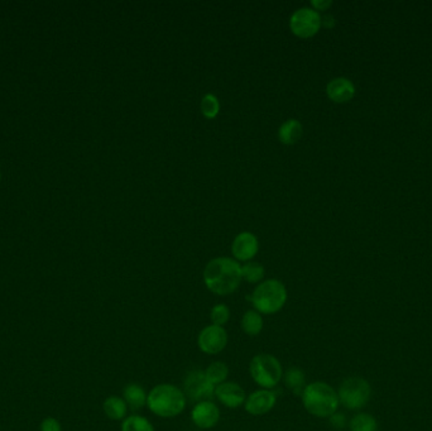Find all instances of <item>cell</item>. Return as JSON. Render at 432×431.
Masks as SVG:
<instances>
[{"instance_id":"1","label":"cell","mask_w":432,"mask_h":431,"mask_svg":"<svg viewBox=\"0 0 432 431\" xmlns=\"http://www.w3.org/2000/svg\"><path fill=\"white\" fill-rule=\"evenodd\" d=\"M242 266L229 257H217L203 269V282L213 294H233L242 282Z\"/></svg>"},{"instance_id":"2","label":"cell","mask_w":432,"mask_h":431,"mask_svg":"<svg viewBox=\"0 0 432 431\" xmlns=\"http://www.w3.org/2000/svg\"><path fill=\"white\" fill-rule=\"evenodd\" d=\"M301 397L305 410L317 418L333 416L340 404L338 392L325 382L308 383Z\"/></svg>"},{"instance_id":"3","label":"cell","mask_w":432,"mask_h":431,"mask_svg":"<svg viewBox=\"0 0 432 431\" xmlns=\"http://www.w3.org/2000/svg\"><path fill=\"white\" fill-rule=\"evenodd\" d=\"M148 409L159 418H170L182 414L186 407V395L170 383L153 387L147 397Z\"/></svg>"},{"instance_id":"4","label":"cell","mask_w":432,"mask_h":431,"mask_svg":"<svg viewBox=\"0 0 432 431\" xmlns=\"http://www.w3.org/2000/svg\"><path fill=\"white\" fill-rule=\"evenodd\" d=\"M287 297L286 286L280 280L271 278L261 282L249 296V300L258 313L273 315L281 311L287 302Z\"/></svg>"},{"instance_id":"5","label":"cell","mask_w":432,"mask_h":431,"mask_svg":"<svg viewBox=\"0 0 432 431\" xmlns=\"http://www.w3.org/2000/svg\"><path fill=\"white\" fill-rule=\"evenodd\" d=\"M249 372L257 385L263 390H272L283 377L281 362L272 354H257L250 360Z\"/></svg>"},{"instance_id":"6","label":"cell","mask_w":432,"mask_h":431,"mask_svg":"<svg viewBox=\"0 0 432 431\" xmlns=\"http://www.w3.org/2000/svg\"><path fill=\"white\" fill-rule=\"evenodd\" d=\"M372 388L367 379L361 377H349L344 379L339 387V401L347 410H360L367 405L370 399Z\"/></svg>"},{"instance_id":"7","label":"cell","mask_w":432,"mask_h":431,"mask_svg":"<svg viewBox=\"0 0 432 431\" xmlns=\"http://www.w3.org/2000/svg\"><path fill=\"white\" fill-rule=\"evenodd\" d=\"M291 31L301 38L312 37L320 31L321 15L312 8H300L289 18Z\"/></svg>"},{"instance_id":"8","label":"cell","mask_w":432,"mask_h":431,"mask_svg":"<svg viewBox=\"0 0 432 431\" xmlns=\"http://www.w3.org/2000/svg\"><path fill=\"white\" fill-rule=\"evenodd\" d=\"M184 392L186 397L197 402L208 401L215 396V386L210 383L203 371H192L186 376Z\"/></svg>"},{"instance_id":"9","label":"cell","mask_w":432,"mask_h":431,"mask_svg":"<svg viewBox=\"0 0 432 431\" xmlns=\"http://www.w3.org/2000/svg\"><path fill=\"white\" fill-rule=\"evenodd\" d=\"M197 346L201 352L210 355L219 354L228 346V333L223 327L211 324L209 327H203L199 334Z\"/></svg>"},{"instance_id":"10","label":"cell","mask_w":432,"mask_h":431,"mask_svg":"<svg viewBox=\"0 0 432 431\" xmlns=\"http://www.w3.org/2000/svg\"><path fill=\"white\" fill-rule=\"evenodd\" d=\"M191 418L197 428L208 430L219 423L220 411L213 401H200L192 409Z\"/></svg>"},{"instance_id":"11","label":"cell","mask_w":432,"mask_h":431,"mask_svg":"<svg viewBox=\"0 0 432 431\" xmlns=\"http://www.w3.org/2000/svg\"><path fill=\"white\" fill-rule=\"evenodd\" d=\"M277 402V396L273 391L271 390H259V391L250 393L247 400H245V411L254 415V416H261L268 414Z\"/></svg>"},{"instance_id":"12","label":"cell","mask_w":432,"mask_h":431,"mask_svg":"<svg viewBox=\"0 0 432 431\" xmlns=\"http://www.w3.org/2000/svg\"><path fill=\"white\" fill-rule=\"evenodd\" d=\"M259 243L256 235L250 232H242L236 235L231 244V252L238 261L249 262L256 257Z\"/></svg>"},{"instance_id":"13","label":"cell","mask_w":432,"mask_h":431,"mask_svg":"<svg viewBox=\"0 0 432 431\" xmlns=\"http://www.w3.org/2000/svg\"><path fill=\"white\" fill-rule=\"evenodd\" d=\"M216 399L219 400L224 406L229 409H236L240 407L243 404H245V392L243 390L240 385L236 382H224L222 385L215 387Z\"/></svg>"},{"instance_id":"14","label":"cell","mask_w":432,"mask_h":431,"mask_svg":"<svg viewBox=\"0 0 432 431\" xmlns=\"http://www.w3.org/2000/svg\"><path fill=\"white\" fill-rule=\"evenodd\" d=\"M326 94L334 103H347L355 95V86L347 78H335L326 86Z\"/></svg>"},{"instance_id":"15","label":"cell","mask_w":432,"mask_h":431,"mask_svg":"<svg viewBox=\"0 0 432 431\" xmlns=\"http://www.w3.org/2000/svg\"><path fill=\"white\" fill-rule=\"evenodd\" d=\"M302 125L297 119H288L278 129V137L283 144H295L301 139Z\"/></svg>"},{"instance_id":"16","label":"cell","mask_w":432,"mask_h":431,"mask_svg":"<svg viewBox=\"0 0 432 431\" xmlns=\"http://www.w3.org/2000/svg\"><path fill=\"white\" fill-rule=\"evenodd\" d=\"M147 397L148 395L144 391L143 387L137 383L127 386L123 392L125 404L129 406L131 410H141L142 407L147 405Z\"/></svg>"},{"instance_id":"17","label":"cell","mask_w":432,"mask_h":431,"mask_svg":"<svg viewBox=\"0 0 432 431\" xmlns=\"http://www.w3.org/2000/svg\"><path fill=\"white\" fill-rule=\"evenodd\" d=\"M264 321L262 315L256 310H248L242 318V329L249 337H257L262 333Z\"/></svg>"},{"instance_id":"18","label":"cell","mask_w":432,"mask_h":431,"mask_svg":"<svg viewBox=\"0 0 432 431\" xmlns=\"http://www.w3.org/2000/svg\"><path fill=\"white\" fill-rule=\"evenodd\" d=\"M103 409L105 415L110 420H123L128 411V405L125 404L124 399L118 396H110L105 400Z\"/></svg>"},{"instance_id":"19","label":"cell","mask_w":432,"mask_h":431,"mask_svg":"<svg viewBox=\"0 0 432 431\" xmlns=\"http://www.w3.org/2000/svg\"><path fill=\"white\" fill-rule=\"evenodd\" d=\"M285 383L289 388V391L295 395H300L301 396L302 392L306 387V376L305 372L300 369V368H296L292 367L288 369L287 373L285 374Z\"/></svg>"},{"instance_id":"20","label":"cell","mask_w":432,"mask_h":431,"mask_svg":"<svg viewBox=\"0 0 432 431\" xmlns=\"http://www.w3.org/2000/svg\"><path fill=\"white\" fill-rule=\"evenodd\" d=\"M205 376L213 386H219L226 382L229 376V367L224 362H213L205 371Z\"/></svg>"},{"instance_id":"21","label":"cell","mask_w":432,"mask_h":431,"mask_svg":"<svg viewBox=\"0 0 432 431\" xmlns=\"http://www.w3.org/2000/svg\"><path fill=\"white\" fill-rule=\"evenodd\" d=\"M266 269L259 262L249 261L242 266V278L249 283H258L262 281Z\"/></svg>"},{"instance_id":"22","label":"cell","mask_w":432,"mask_h":431,"mask_svg":"<svg viewBox=\"0 0 432 431\" xmlns=\"http://www.w3.org/2000/svg\"><path fill=\"white\" fill-rule=\"evenodd\" d=\"M350 431H378L377 420L369 414H358L349 424Z\"/></svg>"},{"instance_id":"23","label":"cell","mask_w":432,"mask_h":431,"mask_svg":"<svg viewBox=\"0 0 432 431\" xmlns=\"http://www.w3.org/2000/svg\"><path fill=\"white\" fill-rule=\"evenodd\" d=\"M122 431H156L154 426L148 418L131 415L122 423Z\"/></svg>"},{"instance_id":"24","label":"cell","mask_w":432,"mask_h":431,"mask_svg":"<svg viewBox=\"0 0 432 431\" xmlns=\"http://www.w3.org/2000/svg\"><path fill=\"white\" fill-rule=\"evenodd\" d=\"M219 111H220L219 99L216 98L214 94L203 95V100H201V111H203V117L213 119L219 114Z\"/></svg>"},{"instance_id":"25","label":"cell","mask_w":432,"mask_h":431,"mask_svg":"<svg viewBox=\"0 0 432 431\" xmlns=\"http://www.w3.org/2000/svg\"><path fill=\"white\" fill-rule=\"evenodd\" d=\"M210 319H211V323L214 325L224 327L230 319L229 307L226 306L225 304H217L211 309Z\"/></svg>"},{"instance_id":"26","label":"cell","mask_w":432,"mask_h":431,"mask_svg":"<svg viewBox=\"0 0 432 431\" xmlns=\"http://www.w3.org/2000/svg\"><path fill=\"white\" fill-rule=\"evenodd\" d=\"M41 431H62V426L59 420L55 418H46L42 420L40 425Z\"/></svg>"},{"instance_id":"27","label":"cell","mask_w":432,"mask_h":431,"mask_svg":"<svg viewBox=\"0 0 432 431\" xmlns=\"http://www.w3.org/2000/svg\"><path fill=\"white\" fill-rule=\"evenodd\" d=\"M315 10H328L331 7L333 1L331 0H312L311 1Z\"/></svg>"},{"instance_id":"28","label":"cell","mask_w":432,"mask_h":431,"mask_svg":"<svg viewBox=\"0 0 432 431\" xmlns=\"http://www.w3.org/2000/svg\"><path fill=\"white\" fill-rule=\"evenodd\" d=\"M330 423L334 425L335 428L341 429V428L345 426V418H344L341 414H336V412H335L333 416H330Z\"/></svg>"},{"instance_id":"29","label":"cell","mask_w":432,"mask_h":431,"mask_svg":"<svg viewBox=\"0 0 432 431\" xmlns=\"http://www.w3.org/2000/svg\"><path fill=\"white\" fill-rule=\"evenodd\" d=\"M321 26L326 27V28H333L335 26V18L333 15H324L321 17Z\"/></svg>"},{"instance_id":"30","label":"cell","mask_w":432,"mask_h":431,"mask_svg":"<svg viewBox=\"0 0 432 431\" xmlns=\"http://www.w3.org/2000/svg\"><path fill=\"white\" fill-rule=\"evenodd\" d=\"M0 180H1V174H0Z\"/></svg>"}]
</instances>
